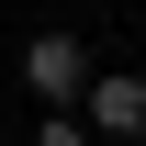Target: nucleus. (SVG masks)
I'll list each match as a JSON object with an SVG mask.
<instances>
[{
	"mask_svg": "<svg viewBox=\"0 0 146 146\" xmlns=\"http://www.w3.org/2000/svg\"><path fill=\"white\" fill-rule=\"evenodd\" d=\"M79 79H90V45H79V34H23V90H34L45 112H68Z\"/></svg>",
	"mask_w": 146,
	"mask_h": 146,
	"instance_id": "nucleus-1",
	"label": "nucleus"
},
{
	"mask_svg": "<svg viewBox=\"0 0 146 146\" xmlns=\"http://www.w3.org/2000/svg\"><path fill=\"white\" fill-rule=\"evenodd\" d=\"M79 124H90V135H112V146H135V135H146V79H135V68L79 79Z\"/></svg>",
	"mask_w": 146,
	"mask_h": 146,
	"instance_id": "nucleus-2",
	"label": "nucleus"
},
{
	"mask_svg": "<svg viewBox=\"0 0 146 146\" xmlns=\"http://www.w3.org/2000/svg\"><path fill=\"white\" fill-rule=\"evenodd\" d=\"M34 146H90V124H79V101H68V112H45V124H34Z\"/></svg>",
	"mask_w": 146,
	"mask_h": 146,
	"instance_id": "nucleus-3",
	"label": "nucleus"
}]
</instances>
